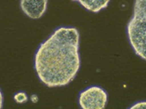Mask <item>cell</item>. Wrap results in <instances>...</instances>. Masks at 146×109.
Listing matches in <instances>:
<instances>
[{"label":"cell","mask_w":146,"mask_h":109,"mask_svg":"<svg viewBox=\"0 0 146 109\" xmlns=\"http://www.w3.org/2000/svg\"><path fill=\"white\" fill-rule=\"evenodd\" d=\"M48 0H21L22 11L32 19H39L47 9Z\"/></svg>","instance_id":"cell-4"},{"label":"cell","mask_w":146,"mask_h":109,"mask_svg":"<svg viewBox=\"0 0 146 109\" xmlns=\"http://www.w3.org/2000/svg\"><path fill=\"white\" fill-rule=\"evenodd\" d=\"M80 33L75 27H60L39 46L35 68L41 81L49 88L70 83L80 68Z\"/></svg>","instance_id":"cell-1"},{"label":"cell","mask_w":146,"mask_h":109,"mask_svg":"<svg viewBox=\"0 0 146 109\" xmlns=\"http://www.w3.org/2000/svg\"><path fill=\"white\" fill-rule=\"evenodd\" d=\"M28 99V97L26 96L25 93L24 92H19L15 96V100L19 103V104H22V103H25Z\"/></svg>","instance_id":"cell-6"},{"label":"cell","mask_w":146,"mask_h":109,"mask_svg":"<svg viewBox=\"0 0 146 109\" xmlns=\"http://www.w3.org/2000/svg\"><path fill=\"white\" fill-rule=\"evenodd\" d=\"M130 108H132V109H136V108L144 109V108H146V101L138 102V103H136V104H134L133 106H131Z\"/></svg>","instance_id":"cell-7"},{"label":"cell","mask_w":146,"mask_h":109,"mask_svg":"<svg viewBox=\"0 0 146 109\" xmlns=\"http://www.w3.org/2000/svg\"><path fill=\"white\" fill-rule=\"evenodd\" d=\"M3 102H4V97H3V94L0 90V109L3 107Z\"/></svg>","instance_id":"cell-8"},{"label":"cell","mask_w":146,"mask_h":109,"mask_svg":"<svg viewBox=\"0 0 146 109\" xmlns=\"http://www.w3.org/2000/svg\"><path fill=\"white\" fill-rule=\"evenodd\" d=\"M80 3L83 7L93 13H98L102 9L108 7L110 0H72Z\"/></svg>","instance_id":"cell-5"},{"label":"cell","mask_w":146,"mask_h":109,"mask_svg":"<svg viewBox=\"0 0 146 109\" xmlns=\"http://www.w3.org/2000/svg\"><path fill=\"white\" fill-rule=\"evenodd\" d=\"M108 103V94L97 86L90 87L80 93L78 104L82 109H104Z\"/></svg>","instance_id":"cell-3"},{"label":"cell","mask_w":146,"mask_h":109,"mask_svg":"<svg viewBox=\"0 0 146 109\" xmlns=\"http://www.w3.org/2000/svg\"><path fill=\"white\" fill-rule=\"evenodd\" d=\"M127 35L135 54L146 60V0H134L133 14L127 25Z\"/></svg>","instance_id":"cell-2"}]
</instances>
